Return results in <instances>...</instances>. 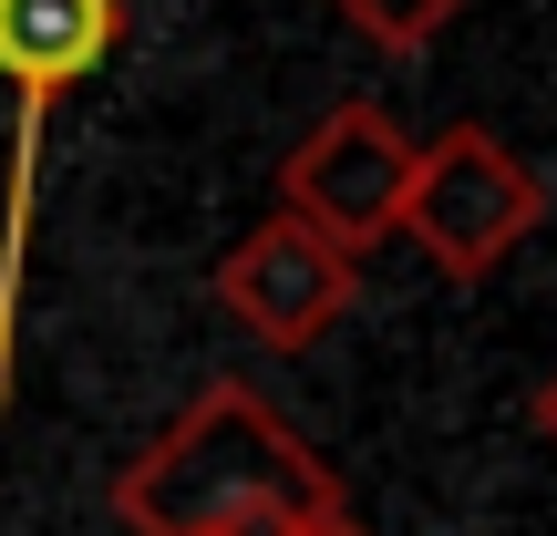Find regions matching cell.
I'll return each instance as SVG.
<instances>
[{
	"label": "cell",
	"instance_id": "obj_4",
	"mask_svg": "<svg viewBox=\"0 0 557 536\" xmlns=\"http://www.w3.org/2000/svg\"><path fill=\"white\" fill-rule=\"evenodd\" d=\"M403 186H413V135H403L393 103H372V94H341L331 114L289 145V165H278V207H289L299 227H320L331 248H351V259L393 238Z\"/></svg>",
	"mask_w": 557,
	"mask_h": 536
},
{
	"label": "cell",
	"instance_id": "obj_5",
	"mask_svg": "<svg viewBox=\"0 0 557 536\" xmlns=\"http://www.w3.org/2000/svg\"><path fill=\"white\" fill-rule=\"evenodd\" d=\"M351 299H361V259L331 248L320 227H299L289 207H269V217L218 259V310L238 320L269 361L320 351V340L351 320Z\"/></svg>",
	"mask_w": 557,
	"mask_h": 536
},
{
	"label": "cell",
	"instance_id": "obj_6",
	"mask_svg": "<svg viewBox=\"0 0 557 536\" xmlns=\"http://www.w3.org/2000/svg\"><path fill=\"white\" fill-rule=\"evenodd\" d=\"M341 21H351L361 41H382V52H434L444 32H455L475 0H331Z\"/></svg>",
	"mask_w": 557,
	"mask_h": 536
},
{
	"label": "cell",
	"instance_id": "obj_3",
	"mask_svg": "<svg viewBox=\"0 0 557 536\" xmlns=\"http://www.w3.org/2000/svg\"><path fill=\"white\" fill-rule=\"evenodd\" d=\"M547 176L496 135V124H444L434 145H413V186H403L393 238L413 248L434 278L455 289H485L527 238L547 227Z\"/></svg>",
	"mask_w": 557,
	"mask_h": 536
},
{
	"label": "cell",
	"instance_id": "obj_8",
	"mask_svg": "<svg viewBox=\"0 0 557 536\" xmlns=\"http://www.w3.org/2000/svg\"><path fill=\"white\" fill-rule=\"evenodd\" d=\"M299 536H361V526L351 516H320V526H299Z\"/></svg>",
	"mask_w": 557,
	"mask_h": 536
},
{
	"label": "cell",
	"instance_id": "obj_7",
	"mask_svg": "<svg viewBox=\"0 0 557 536\" xmlns=\"http://www.w3.org/2000/svg\"><path fill=\"white\" fill-rule=\"evenodd\" d=\"M537 434H547V444H557V372H547V382H537Z\"/></svg>",
	"mask_w": 557,
	"mask_h": 536
},
{
	"label": "cell",
	"instance_id": "obj_1",
	"mask_svg": "<svg viewBox=\"0 0 557 536\" xmlns=\"http://www.w3.org/2000/svg\"><path fill=\"white\" fill-rule=\"evenodd\" d=\"M114 516L135 536H299L351 506L248 382H197V402L114 475Z\"/></svg>",
	"mask_w": 557,
	"mask_h": 536
},
{
	"label": "cell",
	"instance_id": "obj_2",
	"mask_svg": "<svg viewBox=\"0 0 557 536\" xmlns=\"http://www.w3.org/2000/svg\"><path fill=\"white\" fill-rule=\"evenodd\" d=\"M135 11L124 0H0V83H11V207H0V413H11V340H21V259H32V207H41V145L52 114L124 52Z\"/></svg>",
	"mask_w": 557,
	"mask_h": 536
}]
</instances>
